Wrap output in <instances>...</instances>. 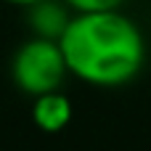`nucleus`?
<instances>
[{
  "label": "nucleus",
  "mask_w": 151,
  "mask_h": 151,
  "mask_svg": "<svg viewBox=\"0 0 151 151\" xmlns=\"http://www.w3.org/2000/svg\"><path fill=\"white\" fill-rule=\"evenodd\" d=\"M66 74H69V66H66L64 50L53 37L35 35L13 53V61H11V77L16 88L32 98L58 90Z\"/></svg>",
  "instance_id": "obj_2"
},
{
  "label": "nucleus",
  "mask_w": 151,
  "mask_h": 151,
  "mask_svg": "<svg viewBox=\"0 0 151 151\" xmlns=\"http://www.w3.org/2000/svg\"><path fill=\"white\" fill-rule=\"evenodd\" d=\"M58 45L69 74L98 88L130 82L141 72L146 56L141 29L119 8L74 11L58 37Z\"/></svg>",
  "instance_id": "obj_1"
},
{
  "label": "nucleus",
  "mask_w": 151,
  "mask_h": 151,
  "mask_svg": "<svg viewBox=\"0 0 151 151\" xmlns=\"http://www.w3.org/2000/svg\"><path fill=\"white\" fill-rule=\"evenodd\" d=\"M32 122H35L42 133H61V130L72 122V101H69L64 93H58V90L35 96V104H32Z\"/></svg>",
  "instance_id": "obj_3"
},
{
  "label": "nucleus",
  "mask_w": 151,
  "mask_h": 151,
  "mask_svg": "<svg viewBox=\"0 0 151 151\" xmlns=\"http://www.w3.org/2000/svg\"><path fill=\"white\" fill-rule=\"evenodd\" d=\"M5 3H11V5H24V8H29V5H35V3H40V0H5Z\"/></svg>",
  "instance_id": "obj_6"
},
{
  "label": "nucleus",
  "mask_w": 151,
  "mask_h": 151,
  "mask_svg": "<svg viewBox=\"0 0 151 151\" xmlns=\"http://www.w3.org/2000/svg\"><path fill=\"white\" fill-rule=\"evenodd\" d=\"M64 5H69L72 11H111V8H122L125 0H61Z\"/></svg>",
  "instance_id": "obj_5"
},
{
  "label": "nucleus",
  "mask_w": 151,
  "mask_h": 151,
  "mask_svg": "<svg viewBox=\"0 0 151 151\" xmlns=\"http://www.w3.org/2000/svg\"><path fill=\"white\" fill-rule=\"evenodd\" d=\"M69 19L72 16H66V11L53 0H40L35 5H29V21H32L35 35H40V37L58 40L64 27L69 24Z\"/></svg>",
  "instance_id": "obj_4"
}]
</instances>
